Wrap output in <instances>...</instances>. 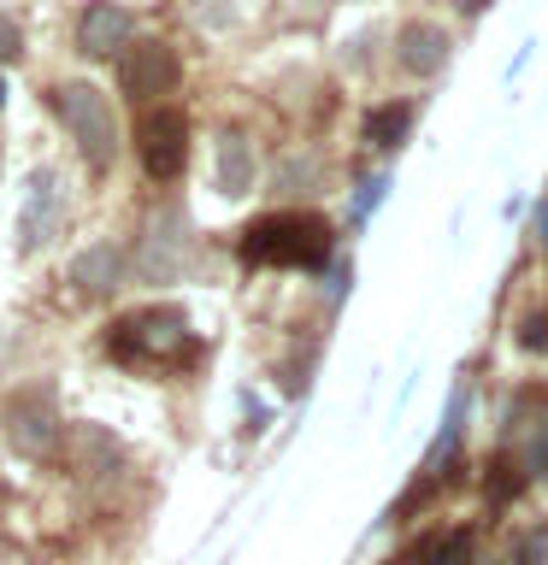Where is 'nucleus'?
<instances>
[{
    "label": "nucleus",
    "instance_id": "nucleus-1",
    "mask_svg": "<svg viewBox=\"0 0 548 565\" xmlns=\"http://www.w3.org/2000/svg\"><path fill=\"white\" fill-rule=\"evenodd\" d=\"M106 353L130 371H159V365H189L201 342H194L189 318L177 307H141L106 330Z\"/></svg>",
    "mask_w": 548,
    "mask_h": 565
},
{
    "label": "nucleus",
    "instance_id": "nucleus-2",
    "mask_svg": "<svg viewBox=\"0 0 548 565\" xmlns=\"http://www.w3.org/2000/svg\"><path fill=\"white\" fill-rule=\"evenodd\" d=\"M242 259L247 265H295V271H318L330 259V224L318 212H272L242 230Z\"/></svg>",
    "mask_w": 548,
    "mask_h": 565
},
{
    "label": "nucleus",
    "instance_id": "nucleus-3",
    "mask_svg": "<svg viewBox=\"0 0 548 565\" xmlns=\"http://www.w3.org/2000/svg\"><path fill=\"white\" fill-rule=\"evenodd\" d=\"M53 113L65 118V130L83 148L88 166L113 171V159H118V118H113V100H106L95 83H60V88H53Z\"/></svg>",
    "mask_w": 548,
    "mask_h": 565
},
{
    "label": "nucleus",
    "instance_id": "nucleus-4",
    "mask_svg": "<svg viewBox=\"0 0 548 565\" xmlns=\"http://www.w3.org/2000/svg\"><path fill=\"white\" fill-rule=\"evenodd\" d=\"M60 436H65V418H60V401H53L48 383H30L7 395V441L24 459H53L60 454Z\"/></svg>",
    "mask_w": 548,
    "mask_h": 565
},
{
    "label": "nucleus",
    "instance_id": "nucleus-5",
    "mask_svg": "<svg viewBox=\"0 0 548 565\" xmlns=\"http://www.w3.org/2000/svg\"><path fill=\"white\" fill-rule=\"evenodd\" d=\"M65 224V177L53 166H35L24 183V206H18V254H42Z\"/></svg>",
    "mask_w": 548,
    "mask_h": 565
},
{
    "label": "nucleus",
    "instance_id": "nucleus-6",
    "mask_svg": "<svg viewBox=\"0 0 548 565\" xmlns=\"http://www.w3.org/2000/svg\"><path fill=\"white\" fill-rule=\"evenodd\" d=\"M136 148H141V166H148L154 183H171V177H183V166H189V118L171 113V106H159V113L141 118Z\"/></svg>",
    "mask_w": 548,
    "mask_h": 565
},
{
    "label": "nucleus",
    "instance_id": "nucleus-7",
    "mask_svg": "<svg viewBox=\"0 0 548 565\" xmlns=\"http://www.w3.org/2000/svg\"><path fill=\"white\" fill-rule=\"evenodd\" d=\"M177 53L166 47V42H124V53H118V88L130 100H159V95H171L177 88Z\"/></svg>",
    "mask_w": 548,
    "mask_h": 565
},
{
    "label": "nucleus",
    "instance_id": "nucleus-8",
    "mask_svg": "<svg viewBox=\"0 0 548 565\" xmlns=\"http://www.w3.org/2000/svg\"><path fill=\"white\" fill-rule=\"evenodd\" d=\"M183 265H189V224H183V206L166 201V212H154L148 224V242H141V277L171 282L183 277Z\"/></svg>",
    "mask_w": 548,
    "mask_h": 565
},
{
    "label": "nucleus",
    "instance_id": "nucleus-9",
    "mask_svg": "<svg viewBox=\"0 0 548 565\" xmlns=\"http://www.w3.org/2000/svg\"><path fill=\"white\" fill-rule=\"evenodd\" d=\"M507 454L519 459V471L548 477V395H525L507 413Z\"/></svg>",
    "mask_w": 548,
    "mask_h": 565
},
{
    "label": "nucleus",
    "instance_id": "nucleus-10",
    "mask_svg": "<svg viewBox=\"0 0 548 565\" xmlns=\"http://www.w3.org/2000/svg\"><path fill=\"white\" fill-rule=\"evenodd\" d=\"M124 42H130V12H124L118 0H88L83 18H77V53L113 60V53H124Z\"/></svg>",
    "mask_w": 548,
    "mask_h": 565
},
{
    "label": "nucleus",
    "instance_id": "nucleus-11",
    "mask_svg": "<svg viewBox=\"0 0 548 565\" xmlns=\"http://www.w3.org/2000/svg\"><path fill=\"white\" fill-rule=\"evenodd\" d=\"M60 441H65V459L77 477H113L124 466V448L113 441V430H101V424H71Z\"/></svg>",
    "mask_w": 548,
    "mask_h": 565
},
{
    "label": "nucleus",
    "instance_id": "nucleus-12",
    "mask_svg": "<svg viewBox=\"0 0 548 565\" xmlns=\"http://www.w3.org/2000/svg\"><path fill=\"white\" fill-rule=\"evenodd\" d=\"M389 565H477V536L472 530H431Z\"/></svg>",
    "mask_w": 548,
    "mask_h": 565
},
{
    "label": "nucleus",
    "instance_id": "nucleus-13",
    "mask_svg": "<svg viewBox=\"0 0 548 565\" xmlns=\"http://www.w3.org/2000/svg\"><path fill=\"white\" fill-rule=\"evenodd\" d=\"M396 60L413 71V77H436V71L449 65V35H442L436 24H407Z\"/></svg>",
    "mask_w": 548,
    "mask_h": 565
},
{
    "label": "nucleus",
    "instance_id": "nucleus-14",
    "mask_svg": "<svg viewBox=\"0 0 548 565\" xmlns=\"http://www.w3.org/2000/svg\"><path fill=\"white\" fill-rule=\"evenodd\" d=\"M124 277V247L113 242H95L88 254H77V265H71V282H77L83 295H113Z\"/></svg>",
    "mask_w": 548,
    "mask_h": 565
},
{
    "label": "nucleus",
    "instance_id": "nucleus-15",
    "mask_svg": "<svg viewBox=\"0 0 548 565\" xmlns=\"http://www.w3.org/2000/svg\"><path fill=\"white\" fill-rule=\"evenodd\" d=\"M254 189V141L242 130L219 136V194H247Z\"/></svg>",
    "mask_w": 548,
    "mask_h": 565
},
{
    "label": "nucleus",
    "instance_id": "nucleus-16",
    "mask_svg": "<svg viewBox=\"0 0 548 565\" xmlns=\"http://www.w3.org/2000/svg\"><path fill=\"white\" fill-rule=\"evenodd\" d=\"M407 130H413V100H396V106H371L366 113V141L371 148H383V153H396Z\"/></svg>",
    "mask_w": 548,
    "mask_h": 565
},
{
    "label": "nucleus",
    "instance_id": "nucleus-17",
    "mask_svg": "<svg viewBox=\"0 0 548 565\" xmlns=\"http://www.w3.org/2000/svg\"><path fill=\"white\" fill-rule=\"evenodd\" d=\"M383 189H389V177H366V183H360V194H354V224H366L371 212H378Z\"/></svg>",
    "mask_w": 548,
    "mask_h": 565
},
{
    "label": "nucleus",
    "instance_id": "nucleus-18",
    "mask_svg": "<svg viewBox=\"0 0 548 565\" xmlns=\"http://www.w3.org/2000/svg\"><path fill=\"white\" fill-rule=\"evenodd\" d=\"M24 53V30H18V18H0V65L18 60Z\"/></svg>",
    "mask_w": 548,
    "mask_h": 565
},
{
    "label": "nucleus",
    "instance_id": "nucleus-19",
    "mask_svg": "<svg viewBox=\"0 0 548 565\" xmlns=\"http://www.w3.org/2000/svg\"><path fill=\"white\" fill-rule=\"evenodd\" d=\"M525 348H548V324H542V318H530V324H525Z\"/></svg>",
    "mask_w": 548,
    "mask_h": 565
},
{
    "label": "nucleus",
    "instance_id": "nucleus-20",
    "mask_svg": "<svg viewBox=\"0 0 548 565\" xmlns=\"http://www.w3.org/2000/svg\"><path fill=\"white\" fill-rule=\"evenodd\" d=\"M454 7H460V12H484L489 0H454Z\"/></svg>",
    "mask_w": 548,
    "mask_h": 565
},
{
    "label": "nucleus",
    "instance_id": "nucleus-21",
    "mask_svg": "<svg viewBox=\"0 0 548 565\" xmlns=\"http://www.w3.org/2000/svg\"><path fill=\"white\" fill-rule=\"evenodd\" d=\"M0 100H7V77H0Z\"/></svg>",
    "mask_w": 548,
    "mask_h": 565
},
{
    "label": "nucleus",
    "instance_id": "nucleus-22",
    "mask_svg": "<svg viewBox=\"0 0 548 565\" xmlns=\"http://www.w3.org/2000/svg\"><path fill=\"white\" fill-rule=\"evenodd\" d=\"M542 236H548V218H542Z\"/></svg>",
    "mask_w": 548,
    "mask_h": 565
}]
</instances>
